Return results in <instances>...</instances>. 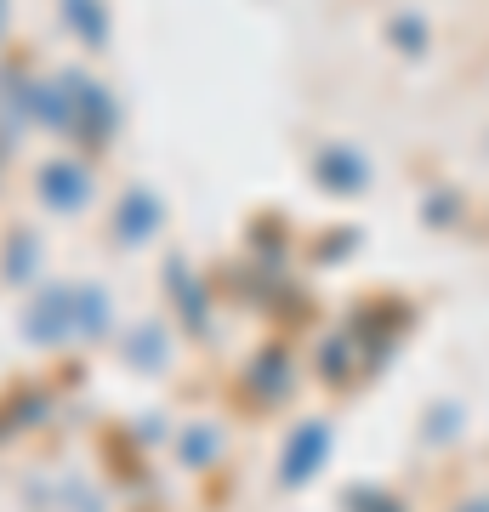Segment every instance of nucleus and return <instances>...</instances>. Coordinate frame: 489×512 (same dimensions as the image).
Segmentation results:
<instances>
[{
    "instance_id": "f257e3e1",
    "label": "nucleus",
    "mask_w": 489,
    "mask_h": 512,
    "mask_svg": "<svg viewBox=\"0 0 489 512\" xmlns=\"http://www.w3.org/2000/svg\"><path fill=\"white\" fill-rule=\"evenodd\" d=\"M467 512H489V501H472V507Z\"/></svg>"
}]
</instances>
